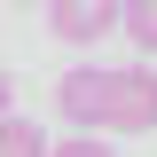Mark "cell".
<instances>
[{"label":"cell","instance_id":"cell-6","mask_svg":"<svg viewBox=\"0 0 157 157\" xmlns=\"http://www.w3.org/2000/svg\"><path fill=\"white\" fill-rule=\"evenodd\" d=\"M47 157H110V149H102L94 134H71V141H55V149H47Z\"/></svg>","mask_w":157,"mask_h":157},{"label":"cell","instance_id":"cell-5","mask_svg":"<svg viewBox=\"0 0 157 157\" xmlns=\"http://www.w3.org/2000/svg\"><path fill=\"white\" fill-rule=\"evenodd\" d=\"M118 32L134 39L141 55H157V0H118Z\"/></svg>","mask_w":157,"mask_h":157},{"label":"cell","instance_id":"cell-8","mask_svg":"<svg viewBox=\"0 0 157 157\" xmlns=\"http://www.w3.org/2000/svg\"><path fill=\"white\" fill-rule=\"evenodd\" d=\"M24 8H39V0H24Z\"/></svg>","mask_w":157,"mask_h":157},{"label":"cell","instance_id":"cell-4","mask_svg":"<svg viewBox=\"0 0 157 157\" xmlns=\"http://www.w3.org/2000/svg\"><path fill=\"white\" fill-rule=\"evenodd\" d=\"M0 157H47V126H32V118H0Z\"/></svg>","mask_w":157,"mask_h":157},{"label":"cell","instance_id":"cell-2","mask_svg":"<svg viewBox=\"0 0 157 157\" xmlns=\"http://www.w3.org/2000/svg\"><path fill=\"white\" fill-rule=\"evenodd\" d=\"M102 102H110V63H71L63 86H55L63 126H86V134H94V126H102Z\"/></svg>","mask_w":157,"mask_h":157},{"label":"cell","instance_id":"cell-3","mask_svg":"<svg viewBox=\"0 0 157 157\" xmlns=\"http://www.w3.org/2000/svg\"><path fill=\"white\" fill-rule=\"evenodd\" d=\"M39 8H47V32H55L63 47H94L118 24V0H39Z\"/></svg>","mask_w":157,"mask_h":157},{"label":"cell","instance_id":"cell-1","mask_svg":"<svg viewBox=\"0 0 157 157\" xmlns=\"http://www.w3.org/2000/svg\"><path fill=\"white\" fill-rule=\"evenodd\" d=\"M102 126H110V134H149V126H157V71H149V63H118V71H110Z\"/></svg>","mask_w":157,"mask_h":157},{"label":"cell","instance_id":"cell-7","mask_svg":"<svg viewBox=\"0 0 157 157\" xmlns=\"http://www.w3.org/2000/svg\"><path fill=\"white\" fill-rule=\"evenodd\" d=\"M8 110H16V78L0 71V118H8Z\"/></svg>","mask_w":157,"mask_h":157}]
</instances>
